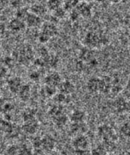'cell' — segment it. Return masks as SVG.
<instances>
[{
    "instance_id": "cell-1",
    "label": "cell",
    "mask_w": 130,
    "mask_h": 155,
    "mask_svg": "<svg viewBox=\"0 0 130 155\" xmlns=\"http://www.w3.org/2000/svg\"><path fill=\"white\" fill-rule=\"evenodd\" d=\"M83 44L85 47L93 50L98 49L109 44V37L102 33L89 31L85 35Z\"/></svg>"
},
{
    "instance_id": "cell-2",
    "label": "cell",
    "mask_w": 130,
    "mask_h": 155,
    "mask_svg": "<svg viewBox=\"0 0 130 155\" xmlns=\"http://www.w3.org/2000/svg\"><path fill=\"white\" fill-rule=\"evenodd\" d=\"M14 60L22 64L30 63L34 58V51L32 47L28 44L19 46L14 51Z\"/></svg>"
},
{
    "instance_id": "cell-3",
    "label": "cell",
    "mask_w": 130,
    "mask_h": 155,
    "mask_svg": "<svg viewBox=\"0 0 130 155\" xmlns=\"http://www.w3.org/2000/svg\"><path fill=\"white\" fill-rule=\"evenodd\" d=\"M98 134L100 138L104 142H114L115 138V135L114 134V130L109 125H102L98 128Z\"/></svg>"
},
{
    "instance_id": "cell-4",
    "label": "cell",
    "mask_w": 130,
    "mask_h": 155,
    "mask_svg": "<svg viewBox=\"0 0 130 155\" xmlns=\"http://www.w3.org/2000/svg\"><path fill=\"white\" fill-rule=\"evenodd\" d=\"M72 146L77 153H84L89 148V142L85 135H79L73 139Z\"/></svg>"
},
{
    "instance_id": "cell-5",
    "label": "cell",
    "mask_w": 130,
    "mask_h": 155,
    "mask_svg": "<svg viewBox=\"0 0 130 155\" xmlns=\"http://www.w3.org/2000/svg\"><path fill=\"white\" fill-rule=\"evenodd\" d=\"M76 9L77 10L80 16L85 18V19H88L90 18L93 14V9L91 6L88 3V2H82L79 3L77 7H76Z\"/></svg>"
},
{
    "instance_id": "cell-6",
    "label": "cell",
    "mask_w": 130,
    "mask_h": 155,
    "mask_svg": "<svg viewBox=\"0 0 130 155\" xmlns=\"http://www.w3.org/2000/svg\"><path fill=\"white\" fill-rule=\"evenodd\" d=\"M26 26L30 28H37L42 25V18L31 12L29 14L25 20Z\"/></svg>"
},
{
    "instance_id": "cell-7",
    "label": "cell",
    "mask_w": 130,
    "mask_h": 155,
    "mask_svg": "<svg viewBox=\"0 0 130 155\" xmlns=\"http://www.w3.org/2000/svg\"><path fill=\"white\" fill-rule=\"evenodd\" d=\"M41 31L51 38L58 34V29L54 23L51 22H46L42 24Z\"/></svg>"
},
{
    "instance_id": "cell-8",
    "label": "cell",
    "mask_w": 130,
    "mask_h": 155,
    "mask_svg": "<svg viewBox=\"0 0 130 155\" xmlns=\"http://www.w3.org/2000/svg\"><path fill=\"white\" fill-rule=\"evenodd\" d=\"M39 124L36 119L29 120L24 121L22 128L24 132L29 135H33L37 132Z\"/></svg>"
},
{
    "instance_id": "cell-9",
    "label": "cell",
    "mask_w": 130,
    "mask_h": 155,
    "mask_svg": "<svg viewBox=\"0 0 130 155\" xmlns=\"http://www.w3.org/2000/svg\"><path fill=\"white\" fill-rule=\"evenodd\" d=\"M26 27L25 22L18 18H14L8 23V28L11 31L18 33L23 31Z\"/></svg>"
},
{
    "instance_id": "cell-10",
    "label": "cell",
    "mask_w": 130,
    "mask_h": 155,
    "mask_svg": "<svg viewBox=\"0 0 130 155\" xmlns=\"http://www.w3.org/2000/svg\"><path fill=\"white\" fill-rule=\"evenodd\" d=\"M45 84L52 87H57L60 84L61 76L56 71H52L47 75L45 79Z\"/></svg>"
},
{
    "instance_id": "cell-11",
    "label": "cell",
    "mask_w": 130,
    "mask_h": 155,
    "mask_svg": "<svg viewBox=\"0 0 130 155\" xmlns=\"http://www.w3.org/2000/svg\"><path fill=\"white\" fill-rule=\"evenodd\" d=\"M94 59H95V58H94V54L93 49L84 47L80 51L79 59L82 61L89 63L93 61Z\"/></svg>"
},
{
    "instance_id": "cell-12",
    "label": "cell",
    "mask_w": 130,
    "mask_h": 155,
    "mask_svg": "<svg viewBox=\"0 0 130 155\" xmlns=\"http://www.w3.org/2000/svg\"><path fill=\"white\" fill-rule=\"evenodd\" d=\"M22 81L20 77H15L10 79L8 82L9 90L13 93H18L20 89L22 86Z\"/></svg>"
},
{
    "instance_id": "cell-13",
    "label": "cell",
    "mask_w": 130,
    "mask_h": 155,
    "mask_svg": "<svg viewBox=\"0 0 130 155\" xmlns=\"http://www.w3.org/2000/svg\"><path fill=\"white\" fill-rule=\"evenodd\" d=\"M42 139V149L47 152L52 151L54 150L56 147V140L51 135H45Z\"/></svg>"
},
{
    "instance_id": "cell-14",
    "label": "cell",
    "mask_w": 130,
    "mask_h": 155,
    "mask_svg": "<svg viewBox=\"0 0 130 155\" xmlns=\"http://www.w3.org/2000/svg\"><path fill=\"white\" fill-rule=\"evenodd\" d=\"M47 10L48 9L47 8V6L45 7V6L41 3H35L30 7V10L29 11H30V12L42 17L47 14Z\"/></svg>"
},
{
    "instance_id": "cell-15",
    "label": "cell",
    "mask_w": 130,
    "mask_h": 155,
    "mask_svg": "<svg viewBox=\"0 0 130 155\" xmlns=\"http://www.w3.org/2000/svg\"><path fill=\"white\" fill-rule=\"evenodd\" d=\"M59 86H60V90L61 91V93L66 95L72 94L75 90V87L74 84L72 82L68 81L61 82Z\"/></svg>"
},
{
    "instance_id": "cell-16",
    "label": "cell",
    "mask_w": 130,
    "mask_h": 155,
    "mask_svg": "<svg viewBox=\"0 0 130 155\" xmlns=\"http://www.w3.org/2000/svg\"><path fill=\"white\" fill-rule=\"evenodd\" d=\"M86 118V114L82 110H75L70 115V120L72 123H84Z\"/></svg>"
},
{
    "instance_id": "cell-17",
    "label": "cell",
    "mask_w": 130,
    "mask_h": 155,
    "mask_svg": "<svg viewBox=\"0 0 130 155\" xmlns=\"http://www.w3.org/2000/svg\"><path fill=\"white\" fill-rule=\"evenodd\" d=\"M17 94H19V97L22 101L27 102L31 96L30 86L28 84H23Z\"/></svg>"
},
{
    "instance_id": "cell-18",
    "label": "cell",
    "mask_w": 130,
    "mask_h": 155,
    "mask_svg": "<svg viewBox=\"0 0 130 155\" xmlns=\"http://www.w3.org/2000/svg\"><path fill=\"white\" fill-rule=\"evenodd\" d=\"M79 3V0H64L63 7L66 11H71L77 7Z\"/></svg>"
},
{
    "instance_id": "cell-19",
    "label": "cell",
    "mask_w": 130,
    "mask_h": 155,
    "mask_svg": "<svg viewBox=\"0 0 130 155\" xmlns=\"http://www.w3.org/2000/svg\"><path fill=\"white\" fill-rule=\"evenodd\" d=\"M30 13V11L25 7H21L17 8L15 12V17L18 18V19L25 21L26 17Z\"/></svg>"
},
{
    "instance_id": "cell-20",
    "label": "cell",
    "mask_w": 130,
    "mask_h": 155,
    "mask_svg": "<svg viewBox=\"0 0 130 155\" xmlns=\"http://www.w3.org/2000/svg\"><path fill=\"white\" fill-rule=\"evenodd\" d=\"M61 0H48L47 3V8L53 12L61 7Z\"/></svg>"
},
{
    "instance_id": "cell-21",
    "label": "cell",
    "mask_w": 130,
    "mask_h": 155,
    "mask_svg": "<svg viewBox=\"0 0 130 155\" xmlns=\"http://www.w3.org/2000/svg\"><path fill=\"white\" fill-rule=\"evenodd\" d=\"M115 107L119 112H122L127 109V102L122 98H118L115 102Z\"/></svg>"
},
{
    "instance_id": "cell-22",
    "label": "cell",
    "mask_w": 130,
    "mask_h": 155,
    "mask_svg": "<svg viewBox=\"0 0 130 155\" xmlns=\"http://www.w3.org/2000/svg\"><path fill=\"white\" fill-rule=\"evenodd\" d=\"M18 155H33V150L27 144H22L18 148Z\"/></svg>"
},
{
    "instance_id": "cell-23",
    "label": "cell",
    "mask_w": 130,
    "mask_h": 155,
    "mask_svg": "<svg viewBox=\"0 0 130 155\" xmlns=\"http://www.w3.org/2000/svg\"><path fill=\"white\" fill-rule=\"evenodd\" d=\"M53 17L56 19H62L63 18L66 16L67 14V11L65 10V9L63 7H61L59 8L56 9V10L53 11Z\"/></svg>"
},
{
    "instance_id": "cell-24",
    "label": "cell",
    "mask_w": 130,
    "mask_h": 155,
    "mask_svg": "<svg viewBox=\"0 0 130 155\" xmlns=\"http://www.w3.org/2000/svg\"><path fill=\"white\" fill-rule=\"evenodd\" d=\"M105 153H107V150L103 144L98 145L91 150L92 155H103Z\"/></svg>"
},
{
    "instance_id": "cell-25",
    "label": "cell",
    "mask_w": 130,
    "mask_h": 155,
    "mask_svg": "<svg viewBox=\"0 0 130 155\" xmlns=\"http://www.w3.org/2000/svg\"><path fill=\"white\" fill-rule=\"evenodd\" d=\"M121 132L126 137L130 138V121L122 125L121 128Z\"/></svg>"
},
{
    "instance_id": "cell-26",
    "label": "cell",
    "mask_w": 130,
    "mask_h": 155,
    "mask_svg": "<svg viewBox=\"0 0 130 155\" xmlns=\"http://www.w3.org/2000/svg\"><path fill=\"white\" fill-rule=\"evenodd\" d=\"M34 118H35V113L34 110L31 109H28L24 112L23 114L24 121L29 120H33V119H34Z\"/></svg>"
},
{
    "instance_id": "cell-27",
    "label": "cell",
    "mask_w": 130,
    "mask_h": 155,
    "mask_svg": "<svg viewBox=\"0 0 130 155\" xmlns=\"http://www.w3.org/2000/svg\"><path fill=\"white\" fill-rule=\"evenodd\" d=\"M32 145H33V147L34 149H36V150L42 149V138L39 137H37L34 138L32 141Z\"/></svg>"
},
{
    "instance_id": "cell-28",
    "label": "cell",
    "mask_w": 130,
    "mask_h": 155,
    "mask_svg": "<svg viewBox=\"0 0 130 155\" xmlns=\"http://www.w3.org/2000/svg\"><path fill=\"white\" fill-rule=\"evenodd\" d=\"M38 39L39 42H40L42 44H45L48 42V41L50 40V38L41 31L38 36Z\"/></svg>"
},
{
    "instance_id": "cell-29",
    "label": "cell",
    "mask_w": 130,
    "mask_h": 155,
    "mask_svg": "<svg viewBox=\"0 0 130 155\" xmlns=\"http://www.w3.org/2000/svg\"><path fill=\"white\" fill-rule=\"evenodd\" d=\"M80 17V16L79 12L76 9V8L70 11V19L72 21H75L76 20H78Z\"/></svg>"
},
{
    "instance_id": "cell-30",
    "label": "cell",
    "mask_w": 130,
    "mask_h": 155,
    "mask_svg": "<svg viewBox=\"0 0 130 155\" xmlns=\"http://www.w3.org/2000/svg\"><path fill=\"white\" fill-rule=\"evenodd\" d=\"M22 4V0H10V5L14 8H19L22 7L21 5Z\"/></svg>"
},
{
    "instance_id": "cell-31",
    "label": "cell",
    "mask_w": 130,
    "mask_h": 155,
    "mask_svg": "<svg viewBox=\"0 0 130 155\" xmlns=\"http://www.w3.org/2000/svg\"><path fill=\"white\" fill-rule=\"evenodd\" d=\"M7 74V66L3 63H0V77H4Z\"/></svg>"
},
{
    "instance_id": "cell-32",
    "label": "cell",
    "mask_w": 130,
    "mask_h": 155,
    "mask_svg": "<svg viewBox=\"0 0 130 155\" xmlns=\"http://www.w3.org/2000/svg\"><path fill=\"white\" fill-rule=\"evenodd\" d=\"M40 74L37 71H33L32 72L30 73L29 74V77L30 79L34 81H37L40 78Z\"/></svg>"
},
{
    "instance_id": "cell-33",
    "label": "cell",
    "mask_w": 130,
    "mask_h": 155,
    "mask_svg": "<svg viewBox=\"0 0 130 155\" xmlns=\"http://www.w3.org/2000/svg\"><path fill=\"white\" fill-rule=\"evenodd\" d=\"M18 148L19 147H17L15 146H11L10 147H8V150L7 151L8 153L11 155L17 154V153H18Z\"/></svg>"
},
{
    "instance_id": "cell-34",
    "label": "cell",
    "mask_w": 130,
    "mask_h": 155,
    "mask_svg": "<svg viewBox=\"0 0 130 155\" xmlns=\"http://www.w3.org/2000/svg\"><path fill=\"white\" fill-rule=\"evenodd\" d=\"M107 1L109 2L110 3H112V4H118L122 0H107Z\"/></svg>"
},
{
    "instance_id": "cell-35",
    "label": "cell",
    "mask_w": 130,
    "mask_h": 155,
    "mask_svg": "<svg viewBox=\"0 0 130 155\" xmlns=\"http://www.w3.org/2000/svg\"><path fill=\"white\" fill-rule=\"evenodd\" d=\"M2 107H3V101L1 98H0V109H2Z\"/></svg>"
},
{
    "instance_id": "cell-36",
    "label": "cell",
    "mask_w": 130,
    "mask_h": 155,
    "mask_svg": "<svg viewBox=\"0 0 130 155\" xmlns=\"http://www.w3.org/2000/svg\"><path fill=\"white\" fill-rule=\"evenodd\" d=\"M95 1L98 2V3H103L105 1H107V0H95Z\"/></svg>"
},
{
    "instance_id": "cell-37",
    "label": "cell",
    "mask_w": 130,
    "mask_h": 155,
    "mask_svg": "<svg viewBox=\"0 0 130 155\" xmlns=\"http://www.w3.org/2000/svg\"><path fill=\"white\" fill-rule=\"evenodd\" d=\"M118 155H127L126 153H119Z\"/></svg>"
},
{
    "instance_id": "cell-38",
    "label": "cell",
    "mask_w": 130,
    "mask_h": 155,
    "mask_svg": "<svg viewBox=\"0 0 130 155\" xmlns=\"http://www.w3.org/2000/svg\"><path fill=\"white\" fill-rule=\"evenodd\" d=\"M82 2H89V1H91V0H82Z\"/></svg>"
},
{
    "instance_id": "cell-39",
    "label": "cell",
    "mask_w": 130,
    "mask_h": 155,
    "mask_svg": "<svg viewBox=\"0 0 130 155\" xmlns=\"http://www.w3.org/2000/svg\"><path fill=\"white\" fill-rule=\"evenodd\" d=\"M126 154L127 155H130V151H129V152H128L127 153H126Z\"/></svg>"
},
{
    "instance_id": "cell-40",
    "label": "cell",
    "mask_w": 130,
    "mask_h": 155,
    "mask_svg": "<svg viewBox=\"0 0 130 155\" xmlns=\"http://www.w3.org/2000/svg\"><path fill=\"white\" fill-rule=\"evenodd\" d=\"M103 155H109V154H108L107 153H105V154H103Z\"/></svg>"
},
{
    "instance_id": "cell-41",
    "label": "cell",
    "mask_w": 130,
    "mask_h": 155,
    "mask_svg": "<svg viewBox=\"0 0 130 155\" xmlns=\"http://www.w3.org/2000/svg\"><path fill=\"white\" fill-rule=\"evenodd\" d=\"M126 1H128V2H130V0H126Z\"/></svg>"
},
{
    "instance_id": "cell-42",
    "label": "cell",
    "mask_w": 130,
    "mask_h": 155,
    "mask_svg": "<svg viewBox=\"0 0 130 155\" xmlns=\"http://www.w3.org/2000/svg\"><path fill=\"white\" fill-rule=\"evenodd\" d=\"M61 1H63V2H64V0H61Z\"/></svg>"
}]
</instances>
